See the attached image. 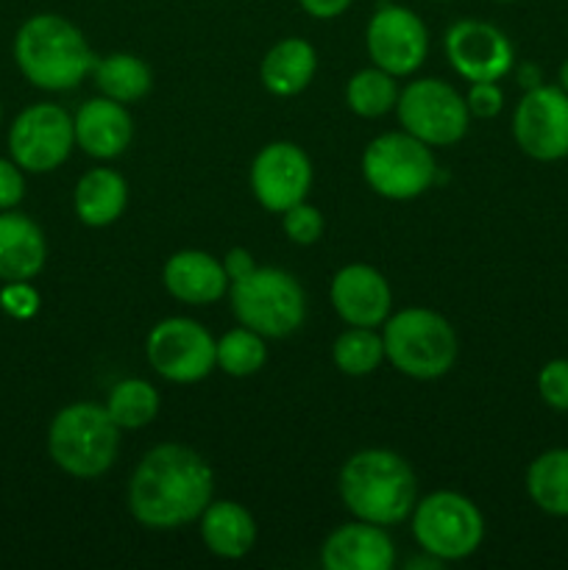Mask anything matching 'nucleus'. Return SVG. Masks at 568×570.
I'll use <instances>...</instances> for the list:
<instances>
[{"label": "nucleus", "instance_id": "obj_14", "mask_svg": "<svg viewBox=\"0 0 568 570\" xmlns=\"http://www.w3.org/2000/svg\"><path fill=\"white\" fill-rule=\"evenodd\" d=\"M312 189V161L304 148L278 139L265 145L251 165V193L267 212H287Z\"/></svg>", "mask_w": 568, "mask_h": 570}, {"label": "nucleus", "instance_id": "obj_20", "mask_svg": "<svg viewBox=\"0 0 568 570\" xmlns=\"http://www.w3.org/2000/svg\"><path fill=\"white\" fill-rule=\"evenodd\" d=\"M45 259L48 243L42 228L22 212H0V282H31Z\"/></svg>", "mask_w": 568, "mask_h": 570}, {"label": "nucleus", "instance_id": "obj_26", "mask_svg": "<svg viewBox=\"0 0 568 570\" xmlns=\"http://www.w3.org/2000/svg\"><path fill=\"white\" fill-rule=\"evenodd\" d=\"M399 92L401 89L395 83V76L379 70V67H365V70L354 72L351 81L345 83V104L356 117L376 120V117H384L395 109Z\"/></svg>", "mask_w": 568, "mask_h": 570}, {"label": "nucleus", "instance_id": "obj_36", "mask_svg": "<svg viewBox=\"0 0 568 570\" xmlns=\"http://www.w3.org/2000/svg\"><path fill=\"white\" fill-rule=\"evenodd\" d=\"M351 3L354 0H298L301 9L315 20H334V17L345 14Z\"/></svg>", "mask_w": 568, "mask_h": 570}, {"label": "nucleus", "instance_id": "obj_15", "mask_svg": "<svg viewBox=\"0 0 568 570\" xmlns=\"http://www.w3.org/2000/svg\"><path fill=\"white\" fill-rule=\"evenodd\" d=\"M449 65L457 76L473 81H499L512 70V42L501 28L484 20H457L443 39Z\"/></svg>", "mask_w": 568, "mask_h": 570}, {"label": "nucleus", "instance_id": "obj_8", "mask_svg": "<svg viewBox=\"0 0 568 570\" xmlns=\"http://www.w3.org/2000/svg\"><path fill=\"white\" fill-rule=\"evenodd\" d=\"M412 538L423 554L440 562L468 560L484 540V518L468 495L438 490L421 499L412 510Z\"/></svg>", "mask_w": 568, "mask_h": 570}, {"label": "nucleus", "instance_id": "obj_7", "mask_svg": "<svg viewBox=\"0 0 568 570\" xmlns=\"http://www.w3.org/2000/svg\"><path fill=\"white\" fill-rule=\"evenodd\" d=\"M362 178L382 198L412 200L438 181V161L427 142L401 128L368 142L362 154Z\"/></svg>", "mask_w": 568, "mask_h": 570}, {"label": "nucleus", "instance_id": "obj_28", "mask_svg": "<svg viewBox=\"0 0 568 570\" xmlns=\"http://www.w3.org/2000/svg\"><path fill=\"white\" fill-rule=\"evenodd\" d=\"M159 393L145 379H123L109 390L106 410L120 429H143L159 415Z\"/></svg>", "mask_w": 568, "mask_h": 570}, {"label": "nucleus", "instance_id": "obj_24", "mask_svg": "<svg viewBox=\"0 0 568 570\" xmlns=\"http://www.w3.org/2000/svg\"><path fill=\"white\" fill-rule=\"evenodd\" d=\"M92 76L100 95L117 100V104H137L154 87V72L134 53L98 56Z\"/></svg>", "mask_w": 568, "mask_h": 570}, {"label": "nucleus", "instance_id": "obj_4", "mask_svg": "<svg viewBox=\"0 0 568 570\" xmlns=\"http://www.w3.org/2000/svg\"><path fill=\"white\" fill-rule=\"evenodd\" d=\"M123 429L111 421L106 404L78 401L53 415L48 429V454L76 479H98L115 465Z\"/></svg>", "mask_w": 568, "mask_h": 570}, {"label": "nucleus", "instance_id": "obj_2", "mask_svg": "<svg viewBox=\"0 0 568 570\" xmlns=\"http://www.w3.org/2000/svg\"><path fill=\"white\" fill-rule=\"evenodd\" d=\"M340 501L356 521L395 527L418 504V479L404 456L388 449L356 451L340 468Z\"/></svg>", "mask_w": 568, "mask_h": 570}, {"label": "nucleus", "instance_id": "obj_32", "mask_svg": "<svg viewBox=\"0 0 568 570\" xmlns=\"http://www.w3.org/2000/svg\"><path fill=\"white\" fill-rule=\"evenodd\" d=\"M468 115L479 120H493L505 109V92L496 81H473L466 92Z\"/></svg>", "mask_w": 568, "mask_h": 570}, {"label": "nucleus", "instance_id": "obj_10", "mask_svg": "<svg viewBox=\"0 0 568 570\" xmlns=\"http://www.w3.org/2000/svg\"><path fill=\"white\" fill-rule=\"evenodd\" d=\"M145 356L167 382L195 384L217 367V340L193 317H165L150 328Z\"/></svg>", "mask_w": 568, "mask_h": 570}, {"label": "nucleus", "instance_id": "obj_22", "mask_svg": "<svg viewBox=\"0 0 568 570\" xmlns=\"http://www.w3.org/2000/svg\"><path fill=\"white\" fill-rule=\"evenodd\" d=\"M317 70V53L306 39L287 37L273 45L259 65L262 87L276 98H293L312 83Z\"/></svg>", "mask_w": 568, "mask_h": 570}, {"label": "nucleus", "instance_id": "obj_31", "mask_svg": "<svg viewBox=\"0 0 568 570\" xmlns=\"http://www.w3.org/2000/svg\"><path fill=\"white\" fill-rule=\"evenodd\" d=\"M538 393L555 412H568V360H551L538 373Z\"/></svg>", "mask_w": 568, "mask_h": 570}, {"label": "nucleus", "instance_id": "obj_40", "mask_svg": "<svg viewBox=\"0 0 568 570\" xmlns=\"http://www.w3.org/2000/svg\"><path fill=\"white\" fill-rule=\"evenodd\" d=\"M0 117H3V109H0Z\"/></svg>", "mask_w": 568, "mask_h": 570}, {"label": "nucleus", "instance_id": "obj_18", "mask_svg": "<svg viewBox=\"0 0 568 570\" xmlns=\"http://www.w3.org/2000/svg\"><path fill=\"white\" fill-rule=\"evenodd\" d=\"M72 128L78 148L92 159L106 161L126 154L134 137V120L126 104H117L106 95L87 100L72 117Z\"/></svg>", "mask_w": 568, "mask_h": 570}, {"label": "nucleus", "instance_id": "obj_30", "mask_svg": "<svg viewBox=\"0 0 568 570\" xmlns=\"http://www.w3.org/2000/svg\"><path fill=\"white\" fill-rule=\"evenodd\" d=\"M282 226L290 243L315 245L317 239L323 237V226H326V223H323V215L317 206L301 200V204L290 206L287 212H282Z\"/></svg>", "mask_w": 568, "mask_h": 570}, {"label": "nucleus", "instance_id": "obj_6", "mask_svg": "<svg viewBox=\"0 0 568 570\" xmlns=\"http://www.w3.org/2000/svg\"><path fill=\"white\" fill-rule=\"evenodd\" d=\"M228 301L239 326L254 328L265 340H282L306 321V293L293 273L282 267H256L228 284Z\"/></svg>", "mask_w": 568, "mask_h": 570}, {"label": "nucleus", "instance_id": "obj_5", "mask_svg": "<svg viewBox=\"0 0 568 570\" xmlns=\"http://www.w3.org/2000/svg\"><path fill=\"white\" fill-rule=\"evenodd\" d=\"M384 360L404 376L432 382L457 362V332L440 312L407 306L384 321Z\"/></svg>", "mask_w": 568, "mask_h": 570}, {"label": "nucleus", "instance_id": "obj_3", "mask_svg": "<svg viewBox=\"0 0 568 570\" xmlns=\"http://www.w3.org/2000/svg\"><path fill=\"white\" fill-rule=\"evenodd\" d=\"M14 61L28 83L45 92L76 89L98 61L76 22L61 14H33L14 37Z\"/></svg>", "mask_w": 568, "mask_h": 570}, {"label": "nucleus", "instance_id": "obj_23", "mask_svg": "<svg viewBox=\"0 0 568 570\" xmlns=\"http://www.w3.org/2000/svg\"><path fill=\"white\" fill-rule=\"evenodd\" d=\"M72 206L84 226L104 228L120 220L128 206V184L126 178L109 167H92L84 173L72 193Z\"/></svg>", "mask_w": 568, "mask_h": 570}, {"label": "nucleus", "instance_id": "obj_27", "mask_svg": "<svg viewBox=\"0 0 568 570\" xmlns=\"http://www.w3.org/2000/svg\"><path fill=\"white\" fill-rule=\"evenodd\" d=\"M332 360L345 376H371L384 362V340L376 328L349 326L332 345Z\"/></svg>", "mask_w": 568, "mask_h": 570}, {"label": "nucleus", "instance_id": "obj_17", "mask_svg": "<svg viewBox=\"0 0 568 570\" xmlns=\"http://www.w3.org/2000/svg\"><path fill=\"white\" fill-rule=\"evenodd\" d=\"M321 566L326 570H390L395 566L393 538L379 523H343L323 540Z\"/></svg>", "mask_w": 568, "mask_h": 570}, {"label": "nucleus", "instance_id": "obj_35", "mask_svg": "<svg viewBox=\"0 0 568 570\" xmlns=\"http://www.w3.org/2000/svg\"><path fill=\"white\" fill-rule=\"evenodd\" d=\"M256 267L259 265H256L254 254L245 248H232L226 256H223V271H226L228 284L237 282V278H243V276H248V273H254Z\"/></svg>", "mask_w": 568, "mask_h": 570}, {"label": "nucleus", "instance_id": "obj_12", "mask_svg": "<svg viewBox=\"0 0 568 570\" xmlns=\"http://www.w3.org/2000/svg\"><path fill=\"white\" fill-rule=\"evenodd\" d=\"M516 145L535 161L568 156V92L551 83L527 89L512 115Z\"/></svg>", "mask_w": 568, "mask_h": 570}, {"label": "nucleus", "instance_id": "obj_34", "mask_svg": "<svg viewBox=\"0 0 568 570\" xmlns=\"http://www.w3.org/2000/svg\"><path fill=\"white\" fill-rule=\"evenodd\" d=\"M14 159H0V212L14 209L26 198V176Z\"/></svg>", "mask_w": 568, "mask_h": 570}, {"label": "nucleus", "instance_id": "obj_33", "mask_svg": "<svg viewBox=\"0 0 568 570\" xmlns=\"http://www.w3.org/2000/svg\"><path fill=\"white\" fill-rule=\"evenodd\" d=\"M0 306L6 315L26 321L39 312V293L28 282H6V287L0 289Z\"/></svg>", "mask_w": 568, "mask_h": 570}, {"label": "nucleus", "instance_id": "obj_29", "mask_svg": "<svg viewBox=\"0 0 568 570\" xmlns=\"http://www.w3.org/2000/svg\"><path fill=\"white\" fill-rule=\"evenodd\" d=\"M265 362V337L256 334L254 328L237 326L217 340V367H221L226 376L248 379L254 376V373H259Z\"/></svg>", "mask_w": 568, "mask_h": 570}, {"label": "nucleus", "instance_id": "obj_19", "mask_svg": "<svg viewBox=\"0 0 568 570\" xmlns=\"http://www.w3.org/2000/svg\"><path fill=\"white\" fill-rule=\"evenodd\" d=\"M165 289L189 306H209L228 293V276L223 262L206 250H178L161 267Z\"/></svg>", "mask_w": 568, "mask_h": 570}, {"label": "nucleus", "instance_id": "obj_21", "mask_svg": "<svg viewBox=\"0 0 568 570\" xmlns=\"http://www.w3.org/2000/svg\"><path fill=\"white\" fill-rule=\"evenodd\" d=\"M200 540L209 554L221 560H243L256 543V521L243 504L228 499H212L200 512Z\"/></svg>", "mask_w": 568, "mask_h": 570}, {"label": "nucleus", "instance_id": "obj_16", "mask_svg": "<svg viewBox=\"0 0 568 570\" xmlns=\"http://www.w3.org/2000/svg\"><path fill=\"white\" fill-rule=\"evenodd\" d=\"M329 298H332L334 312L343 323L376 328L384 326V321L390 317L393 289L376 267L354 262V265H345L334 273Z\"/></svg>", "mask_w": 568, "mask_h": 570}, {"label": "nucleus", "instance_id": "obj_37", "mask_svg": "<svg viewBox=\"0 0 568 570\" xmlns=\"http://www.w3.org/2000/svg\"><path fill=\"white\" fill-rule=\"evenodd\" d=\"M518 78H521L523 89H532V87H538V83H540L538 67H532V65H523L521 72H518Z\"/></svg>", "mask_w": 568, "mask_h": 570}, {"label": "nucleus", "instance_id": "obj_11", "mask_svg": "<svg viewBox=\"0 0 568 570\" xmlns=\"http://www.w3.org/2000/svg\"><path fill=\"white\" fill-rule=\"evenodd\" d=\"M72 145V117L59 104L28 106L9 128V154L26 173L56 170L67 161Z\"/></svg>", "mask_w": 568, "mask_h": 570}, {"label": "nucleus", "instance_id": "obj_38", "mask_svg": "<svg viewBox=\"0 0 568 570\" xmlns=\"http://www.w3.org/2000/svg\"><path fill=\"white\" fill-rule=\"evenodd\" d=\"M560 87L568 92V59L562 61V67H560Z\"/></svg>", "mask_w": 568, "mask_h": 570}, {"label": "nucleus", "instance_id": "obj_13", "mask_svg": "<svg viewBox=\"0 0 568 570\" xmlns=\"http://www.w3.org/2000/svg\"><path fill=\"white\" fill-rule=\"evenodd\" d=\"M365 48L373 67L390 76H412L427 61L429 31L407 6L388 3L373 11L365 31Z\"/></svg>", "mask_w": 568, "mask_h": 570}, {"label": "nucleus", "instance_id": "obj_1", "mask_svg": "<svg viewBox=\"0 0 568 570\" xmlns=\"http://www.w3.org/2000/svg\"><path fill=\"white\" fill-rule=\"evenodd\" d=\"M215 499V471L195 449L161 443L134 468L128 510L134 521L154 532H170L198 521Z\"/></svg>", "mask_w": 568, "mask_h": 570}, {"label": "nucleus", "instance_id": "obj_9", "mask_svg": "<svg viewBox=\"0 0 568 570\" xmlns=\"http://www.w3.org/2000/svg\"><path fill=\"white\" fill-rule=\"evenodd\" d=\"M395 115L404 131L427 142L429 148H445L468 134L466 98L440 78H418L399 92Z\"/></svg>", "mask_w": 568, "mask_h": 570}, {"label": "nucleus", "instance_id": "obj_25", "mask_svg": "<svg viewBox=\"0 0 568 570\" xmlns=\"http://www.w3.org/2000/svg\"><path fill=\"white\" fill-rule=\"evenodd\" d=\"M527 493L546 515L568 518V449L535 456L527 471Z\"/></svg>", "mask_w": 568, "mask_h": 570}, {"label": "nucleus", "instance_id": "obj_39", "mask_svg": "<svg viewBox=\"0 0 568 570\" xmlns=\"http://www.w3.org/2000/svg\"><path fill=\"white\" fill-rule=\"evenodd\" d=\"M493 3H516V0H493Z\"/></svg>", "mask_w": 568, "mask_h": 570}]
</instances>
